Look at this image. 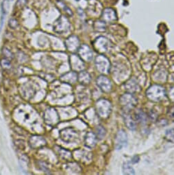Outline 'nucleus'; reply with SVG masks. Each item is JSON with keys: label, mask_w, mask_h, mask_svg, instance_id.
Here are the masks:
<instances>
[{"label": "nucleus", "mask_w": 174, "mask_h": 175, "mask_svg": "<svg viewBox=\"0 0 174 175\" xmlns=\"http://www.w3.org/2000/svg\"><path fill=\"white\" fill-rule=\"evenodd\" d=\"M147 98L152 101L158 102L166 98V92L163 87L160 85H153L146 92Z\"/></svg>", "instance_id": "f257e3e1"}, {"label": "nucleus", "mask_w": 174, "mask_h": 175, "mask_svg": "<svg viewBox=\"0 0 174 175\" xmlns=\"http://www.w3.org/2000/svg\"><path fill=\"white\" fill-rule=\"evenodd\" d=\"M96 109L99 116L106 118L110 115L112 107H111V104L109 101L101 99L97 102Z\"/></svg>", "instance_id": "f03ea898"}, {"label": "nucleus", "mask_w": 174, "mask_h": 175, "mask_svg": "<svg viewBox=\"0 0 174 175\" xmlns=\"http://www.w3.org/2000/svg\"><path fill=\"white\" fill-rule=\"evenodd\" d=\"M70 24L68 19L64 16H61L54 24V32L58 34H65L69 30Z\"/></svg>", "instance_id": "7ed1b4c3"}, {"label": "nucleus", "mask_w": 174, "mask_h": 175, "mask_svg": "<svg viewBox=\"0 0 174 175\" xmlns=\"http://www.w3.org/2000/svg\"><path fill=\"white\" fill-rule=\"evenodd\" d=\"M60 136L63 142L67 143L74 142L78 138V133L73 128H66L60 132Z\"/></svg>", "instance_id": "20e7f679"}, {"label": "nucleus", "mask_w": 174, "mask_h": 175, "mask_svg": "<svg viewBox=\"0 0 174 175\" xmlns=\"http://www.w3.org/2000/svg\"><path fill=\"white\" fill-rule=\"evenodd\" d=\"M44 120L47 125L50 126L58 124L59 116L56 110L54 108H48L44 113Z\"/></svg>", "instance_id": "39448f33"}, {"label": "nucleus", "mask_w": 174, "mask_h": 175, "mask_svg": "<svg viewBox=\"0 0 174 175\" xmlns=\"http://www.w3.org/2000/svg\"><path fill=\"white\" fill-rule=\"evenodd\" d=\"M95 65L99 72L103 74H108L110 70V62L105 56L100 55L96 58Z\"/></svg>", "instance_id": "423d86ee"}, {"label": "nucleus", "mask_w": 174, "mask_h": 175, "mask_svg": "<svg viewBox=\"0 0 174 175\" xmlns=\"http://www.w3.org/2000/svg\"><path fill=\"white\" fill-rule=\"evenodd\" d=\"M120 102L125 110H129L132 109L135 106L136 103H137V100L133 95L131 94H126L123 95L121 97Z\"/></svg>", "instance_id": "0eeeda50"}, {"label": "nucleus", "mask_w": 174, "mask_h": 175, "mask_svg": "<svg viewBox=\"0 0 174 175\" xmlns=\"http://www.w3.org/2000/svg\"><path fill=\"white\" fill-rule=\"evenodd\" d=\"M128 145V136L126 132L124 130L119 131L116 136L115 148L117 150H121L123 148L126 147Z\"/></svg>", "instance_id": "6e6552de"}, {"label": "nucleus", "mask_w": 174, "mask_h": 175, "mask_svg": "<svg viewBox=\"0 0 174 175\" xmlns=\"http://www.w3.org/2000/svg\"><path fill=\"white\" fill-rule=\"evenodd\" d=\"M78 54L83 61L90 62L93 59V52L87 45H83L78 49Z\"/></svg>", "instance_id": "1a4fd4ad"}, {"label": "nucleus", "mask_w": 174, "mask_h": 175, "mask_svg": "<svg viewBox=\"0 0 174 175\" xmlns=\"http://www.w3.org/2000/svg\"><path fill=\"white\" fill-rule=\"evenodd\" d=\"M97 84L99 88L105 92L110 91L112 88V84H111L110 80L104 76H99L97 79Z\"/></svg>", "instance_id": "9d476101"}, {"label": "nucleus", "mask_w": 174, "mask_h": 175, "mask_svg": "<svg viewBox=\"0 0 174 175\" xmlns=\"http://www.w3.org/2000/svg\"><path fill=\"white\" fill-rule=\"evenodd\" d=\"M65 46L70 52H74L79 49V40L76 36H71L65 41Z\"/></svg>", "instance_id": "9b49d317"}, {"label": "nucleus", "mask_w": 174, "mask_h": 175, "mask_svg": "<svg viewBox=\"0 0 174 175\" xmlns=\"http://www.w3.org/2000/svg\"><path fill=\"white\" fill-rule=\"evenodd\" d=\"M29 144L31 148L36 149L46 145V141L41 136H33L30 139Z\"/></svg>", "instance_id": "f8f14e48"}, {"label": "nucleus", "mask_w": 174, "mask_h": 175, "mask_svg": "<svg viewBox=\"0 0 174 175\" xmlns=\"http://www.w3.org/2000/svg\"><path fill=\"white\" fill-rule=\"evenodd\" d=\"M97 141H98V137H97L96 135L92 132H88L85 136V146L88 148H92L95 146Z\"/></svg>", "instance_id": "ddd939ff"}, {"label": "nucleus", "mask_w": 174, "mask_h": 175, "mask_svg": "<svg viewBox=\"0 0 174 175\" xmlns=\"http://www.w3.org/2000/svg\"><path fill=\"white\" fill-rule=\"evenodd\" d=\"M70 64L71 65V68L76 71L82 70L84 67L83 61L80 58V56H72L70 60Z\"/></svg>", "instance_id": "4468645a"}, {"label": "nucleus", "mask_w": 174, "mask_h": 175, "mask_svg": "<svg viewBox=\"0 0 174 175\" xmlns=\"http://www.w3.org/2000/svg\"><path fill=\"white\" fill-rule=\"evenodd\" d=\"M55 151L58 156L65 160H69L72 158V155H71V152L65 150V148H62L61 147H60V146H56Z\"/></svg>", "instance_id": "2eb2a0df"}, {"label": "nucleus", "mask_w": 174, "mask_h": 175, "mask_svg": "<svg viewBox=\"0 0 174 175\" xmlns=\"http://www.w3.org/2000/svg\"><path fill=\"white\" fill-rule=\"evenodd\" d=\"M77 74L75 72H69L64 75H62L61 77V80L64 82V83H74L77 80Z\"/></svg>", "instance_id": "dca6fc26"}, {"label": "nucleus", "mask_w": 174, "mask_h": 175, "mask_svg": "<svg viewBox=\"0 0 174 175\" xmlns=\"http://www.w3.org/2000/svg\"><path fill=\"white\" fill-rule=\"evenodd\" d=\"M124 118L125 121V124L126 125L127 127L130 130H135L136 129V124L135 122L131 117V115L128 114L127 113L124 114Z\"/></svg>", "instance_id": "f3484780"}, {"label": "nucleus", "mask_w": 174, "mask_h": 175, "mask_svg": "<svg viewBox=\"0 0 174 175\" xmlns=\"http://www.w3.org/2000/svg\"><path fill=\"white\" fill-rule=\"evenodd\" d=\"M78 80L81 84H88L91 81V76L87 72H81L78 76Z\"/></svg>", "instance_id": "a211bd4d"}, {"label": "nucleus", "mask_w": 174, "mask_h": 175, "mask_svg": "<svg viewBox=\"0 0 174 175\" xmlns=\"http://www.w3.org/2000/svg\"><path fill=\"white\" fill-rule=\"evenodd\" d=\"M123 173H124V174H127V175H131V174H135V170H134L132 166H131V164L129 162H126V163H124V166H123Z\"/></svg>", "instance_id": "6ab92c4d"}, {"label": "nucleus", "mask_w": 174, "mask_h": 175, "mask_svg": "<svg viewBox=\"0 0 174 175\" xmlns=\"http://www.w3.org/2000/svg\"><path fill=\"white\" fill-rule=\"evenodd\" d=\"M136 119L140 123L144 125V124L146 123L147 115H145L144 112H143L141 110H139V111L136 113Z\"/></svg>", "instance_id": "aec40b11"}, {"label": "nucleus", "mask_w": 174, "mask_h": 175, "mask_svg": "<svg viewBox=\"0 0 174 175\" xmlns=\"http://www.w3.org/2000/svg\"><path fill=\"white\" fill-rule=\"evenodd\" d=\"M165 137L170 142L174 143V128H169L165 131Z\"/></svg>", "instance_id": "412c9836"}, {"label": "nucleus", "mask_w": 174, "mask_h": 175, "mask_svg": "<svg viewBox=\"0 0 174 175\" xmlns=\"http://www.w3.org/2000/svg\"><path fill=\"white\" fill-rule=\"evenodd\" d=\"M130 82V83L129 82H128L127 84H126V89L128 91H136V88H137V83H136V82L135 80H129Z\"/></svg>", "instance_id": "4be33fe9"}, {"label": "nucleus", "mask_w": 174, "mask_h": 175, "mask_svg": "<svg viewBox=\"0 0 174 175\" xmlns=\"http://www.w3.org/2000/svg\"><path fill=\"white\" fill-rule=\"evenodd\" d=\"M57 5H58V6L59 8H61L62 9L64 10V12L66 13L69 16H72L73 15L72 11H71V10L69 9V8H68L67 6L64 4L63 2L58 1V2H57Z\"/></svg>", "instance_id": "5701e85b"}, {"label": "nucleus", "mask_w": 174, "mask_h": 175, "mask_svg": "<svg viewBox=\"0 0 174 175\" xmlns=\"http://www.w3.org/2000/svg\"><path fill=\"white\" fill-rule=\"evenodd\" d=\"M106 135L105 129L103 126H99L97 128V137L99 138V140L103 139Z\"/></svg>", "instance_id": "b1692460"}, {"label": "nucleus", "mask_w": 174, "mask_h": 175, "mask_svg": "<svg viewBox=\"0 0 174 175\" xmlns=\"http://www.w3.org/2000/svg\"><path fill=\"white\" fill-rule=\"evenodd\" d=\"M18 21L16 20V19H10V21H9V25L10 26L13 28V29H15V28H16L18 26Z\"/></svg>", "instance_id": "393cba45"}, {"label": "nucleus", "mask_w": 174, "mask_h": 175, "mask_svg": "<svg viewBox=\"0 0 174 175\" xmlns=\"http://www.w3.org/2000/svg\"><path fill=\"white\" fill-rule=\"evenodd\" d=\"M25 4H26V0H18L17 5L19 6H24Z\"/></svg>", "instance_id": "a878e982"}, {"label": "nucleus", "mask_w": 174, "mask_h": 175, "mask_svg": "<svg viewBox=\"0 0 174 175\" xmlns=\"http://www.w3.org/2000/svg\"><path fill=\"white\" fill-rule=\"evenodd\" d=\"M139 159H140V158L139 156H135V157H133V158L132 159V162L133 163H136L139 162Z\"/></svg>", "instance_id": "bb28decb"}, {"label": "nucleus", "mask_w": 174, "mask_h": 175, "mask_svg": "<svg viewBox=\"0 0 174 175\" xmlns=\"http://www.w3.org/2000/svg\"><path fill=\"white\" fill-rule=\"evenodd\" d=\"M169 94H170L171 98H172L173 100H174V87L171 89V91L169 92Z\"/></svg>", "instance_id": "cd10ccee"}, {"label": "nucleus", "mask_w": 174, "mask_h": 175, "mask_svg": "<svg viewBox=\"0 0 174 175\" xmlns=\"http://www.w3.org/2000/svg\"><path fill=\"white\" fill-rule=\"evenodd\" d=\"M169 115L170 117L174 120V108H172L169 111Z\"/></svg>", "instance_id": "c85d7f7f"}, {"label": "nucleus", "mask_w": 174, "mask_h": 175, "mask_svg": "<svg viewBox=\"0 0 174 175\" xmlns=\"http://www.w3.org/2000/svg\"><path fill=\"white\" fill-rule=\"evenodd\" d=\"M76 1H79V0H76Z\"/></svg>", "instance_id": "c756f323"}]
</instances>
